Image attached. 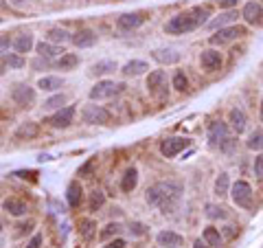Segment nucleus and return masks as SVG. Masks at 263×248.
I'll return each instance as SVG.
<instances>
[{"label":"nucleus","mask_w":263,"mask_h":248,"mask_svg":"<svg viewBox=\"0 0 263 248\" xmlns=\"http://www.w3.org/2000/svg\"><path fill=\"white\" fill-rule=\"evenodd\" d=\"M35 51H38V55L48 57V60H50V57H57V55H64V48L53 44V42H48V40L38 42V44H35Z\"/></svg>","instance_id":"412c9836"},{"label":"nucleus","mask_w":263,"mask_h":248,"mask_svg":"<svg viewBox=\"0 0 263 248\" xmlns=\"http://www.w3.org/2000/svg\"><path fill=\"white\" fill-rule=\"evenodd\" d=\"M13 48H16V53H29V51L33 48V35L31 33H20L16 40H13Z\"/></svg>","instance_id":"a878e982"},{"label":"nucleus","mask_w":263,"mask_h":248,"mask_svg":"<svg viewBox=\"0 0 263 248\" xmlns=\"http://www.w3.org/2000/svg\"><path fill=\"white\" fill-rule=\"evenodd\" d=\"M206 136H208V143L211 145L219 147V145H222L226 138H230V126H228V123H224V121H213L208 126Z\"/></svg>","instance_id":"6e6552de"},{"label":"nucleus","mask_w":263,"mask_h":248,"mask_svg":"<svg viewBox=\"0 0 263 248\" xmlns=\"http://www.w3.org/2000/svg\"><path fill=\"white\" fill-rule=\"evenodd\" d=\"M246 147L252 150V152H263V130H261V128H257L250 136H248Z\"/></svg>","instance_id":"7c9ffc66"},{"label":"nucleus","mask_w":263,"mask_h":248,"mask_svg":"<svg viewBox=\"0 0 263 248\" xmlns=\"http://www.w3.org/2000/svg\"><path fill=\"white\" fill-rule=\"evenodd\" d=\"M60 70H72L75 66H79V55H75V53H64L60 60H57V64H55Z\"/></svg>","instance_id":"c85d7f7f"},{"label":"nucleus","mask_w":263,"mask_h":248,"mask_svg":"<svg viewBox=\"0 0 263 248\" xmlns=\"http://www.w3.org/2000/svg\"><path fill=\"white\" fill-rule=\"evenodd\" d=\"M204 242H206L211 248H222L224 237L219 235V231L215 229V226H206V229H204Z\"/></svg>","instance_id":"bb28decb"},{"label":"nucleus","mask_w":263,"mask_h":248,"mask_svg":"<svg viewBox=\"0 0 263 248\" xmlns=\"http://www.w3.org/2000/svg\"><path fill=\"white\" fill-rule=\"evenodd\" d=\"M228 187H230V178H228V173L226 171H222L217 176V180H215V195H219V198L226 195L228 193Z\"/></svg>","instance_id":"473e14b6"},{"label":"nucleus","mask_w":263,"mask_h":248,"mask_svg":"<svg viewBox=\"0 0 263 248\" xmlns=\"http://www.w3.org/2000/svg\"><path fill=\"white\" fill-rule=\"evenodd\" d=\"M11 3H27V0H11Z\"/></svg>","instance_id":"13d9d810"},{"label":"nucleus","mask_w":263,"mask_h":248,"mask_svg":"<svg viewBox=\"0 0 263 248\" xmlns=\"http://www.w3.org/2000/svg\"><path fill=\"white\" fill-rule=\"evenodd\" d=\"M193 248H211V246H208L206 242H204V244H202V239H197V242L193 244Z\"/></svg>","instance_id":"603ef678"},{"label":"nucleus","mask_w":263,"mask_h":248,"mask_svg":"<svg viewBox=\"0 0 263 248\" xmlns=\"http://www.w3.org/2000/svg\"><path fill=\"white\" fill-rule=\"evenodd\" d=\"M5 68H7V64H5L3 57H0V75H3V72H5Z\"/></svg>","instance_id":"5fc2aeb1"},{"label":"nucleus","mask_w":263,"mask_h":248,"mask_svg":"<svg viewBox=\"0 0 263 248\" xmlns=\"http://www.w3.org/2000/svg\"><path fill=\"white\" fill-rule=\"evenodd\" d=\"M167 88V75H165V70H153L149 72V77H147V90L151 94H156V97H163L160 94V90Z\"/></svg>","instance_id":"4468645a"},{"label":"nucleus","mask_w":263,"mask_h":248,"mask_svg":"<svg viewBox=\"0 0 263 248\" xmlns=\"http://www.w3.org/2000/svg\"><path fill=\"white\" fill-rule=\"evenodd\" d=\"M138 185V169L136 167H129V169H125V173H123V178H121V189L125 193H132L136 189Z\"/></svg>","instance_id":"4be33fe9"},{"label":"nucleus","mask_w":263,"mask_h":248,"mask_svg":"<svg viewBox=\"0 0 263 248\" xmlns=\"http://www.w3.org/2000/svg\"><path fill=\"white\" fill-rule=\"evenodd\" d=\"M226 229H228V231H226V237H235V231H232V226H226Z\"/></svg>","instance_id":"864d4df0"},{"label":"nucleus","mask_w":263,"mask_h":248,"mask_svg":"<svg viewBox=\"0 0 263 248\" xmlns=\"http://www.w3.org/2000/svg\"><path fill=\"white\" fill-rule=\"evenodd\" d=\"M62 86H64V79H60V77H42L38 82V88L44 92H55V90H60Z\"/></svg>","instance_id":"cd10ccee"},{"label":"nucleus","mask_w":263,"mask_h":248,"mask_svg":"<svg viewBox=\"0 0 263 248\" xmlns=\"http://www.w3.org/2000/svg\"><path fill=\"white\" fill-rule=\"evenodd\" d=\"M75 121V106H64V108H60L53 116H48L46 119V123L48 126H53V128H57V130H64V128H68L70 123Z\"/></svg>","instance_id":"1a4fd4ad"},{"label":"nucleus","mask_w":263,"mask_h":248,"mask_svg":"<svg viewBox=\"0 0 263 248\" xmlns=\"http://www.w3.org/2000/svg\"><path fill=\"white\" fill-rule=\"evenodd\" d=\"M66 200H68V204L72 209H77L79 204H82V200H84V189H82V185H79L77 180H72L70 185H68V189H66Z\"/></svg>","instance_id":"6ab92c4d"},{"label":"nucleus","mask_w":263,"mask_h":248,"mask_svg":"<svg viewBox=\"0 0 263 248\" xmlns=\"http://www.w3.org/2000/svg\"><path fill=\"white\" fill-rule=\"evenodd\" d=\"M206 217H211V220H226L228 213H226L224 207H217V204H206Z\"/></svg>","instance_id":"c9c22d12"},{"label":"nucleus","mask_w":263,"mask_h":248,"mask_svg":"<svg viewBox=\"0 0 263 248\" xmlns=\"http://www.w3.org/2000/svg\"><path fill=\"white\" fill-rule=\"evenodd\" d=\"M11 99H13V104L20 108H31L35 101V90L29 84H16L11 90Z\"/></svg>","instance_id":"0eeeda50"},{"label":"nucleus","mask_w":263,"mask_h":248,"mask_svg":"<svg viewBox=\"0 0 263 248\" xmlns=\"http://www.w3.org/2000/svg\"><path fill=\"white\" fill-rule=\"evenodd\" d=\"M13 176H18V178H22V180H38L35 176H38V171H33V169H18L16 173H13Z\"/></svg>","instance_id":"c03bdc74"},{"label":"nucleus","mask_w":263,"mask_h":248,"mask_svg":"<svg viewBox=\"0 0 263 248\" xmlns=\"http://www.w3.org/2000/svg\"><path fill=\"white\" fill-rule=\"evenodd\" d=\"M3 207H5L7 213H11V215H16V217L27 213V204L22 202V200H18V198H7L3 202Z\"/></svg>","instance_id":"393cba45"},{"label":"nucleus","mask_w":263,"mask_h":248,"mask_svg":"<svg viewBox=\"0 0 263 248\" xmlns=\"http://www.w3.org/2000/svg\"><path fill=\"white\" fill-rule=\"evenodd\" d=\"M230 198L241 209H252V187L246 180H237L230 187Z\"/></svg>","instance_id":"7ed1b4c3"},{"label":"nucleus","mask_w":263,"mask_h":248,"mask_svg":"<svg viewBox=\"0 0 263 248\" xmlns=\"http://www.w3.org/2000/svg\"><path fill=\"white\" fill-rule=\"evenodd\" d=\"M254 173H257L259 178H263V154L254 158Z\"/></svg>","instance_id":"de8ad7c7"},{"label":"nucleus","mask_w":263,"mask_h":248,"mask_svg":"<svg viewBox=\"0 0 263 248\" xmlns=\"http://www.w3.org/2000/svg\"><path fill=\"white\" fill-rule=\"evenodd\" d=\"M42 246V235L38 233V235H33L31 239H29V244H27V248H40Z\"/></svg>","instance_id":"09e8293b"},{"label":"nucleus","mask_w":263,"mask_h":248,"mask_svg":"<svg viewBox=\"0 0 263 248\" xmlns=\"http://www.w3.org/2000/svg\"><path fill=\"white\" fill-rule=\"evenodd\" d=\"M208 18H211L208 7H191V9L173 16L169 22L165 24V31L169 35H185V33L195 31L197 27H202Z\"/></svg>","instance_id":"f03ea898"},{"label":"nucleus","mask_w":263,"mask_h":248,"mask_svg":"<svg viewBox=\"0 0 263 248\" xmlns=\"http://www.w3.org/2000/svg\"><path fill=\"white\" fill-rule=\"evenodd\" d=\"M103 202H106V193L101 191V189H94V191L90 193V202H88V209L90 211H97L103 207Z\"/></svg>","instance_id":"f704fd0d"},{"label":"nucleus","mask_w":263,"mask_h":248,"mask_svg":"<svg viewBox=\"0 0 263 248\" xmlns=\"http://www.w3.org/2000/svg\"><path fill=\"white\" fill-rule=\"evenodd\" d=\"M31 66L35 68V70H42V68H48L50 66V60H48V57H38V60H33V64H31Z\"/></svg>","instance_id":"a18cd8bd"},{"label":"nucleus","mask_w":263,"mask_h":248,"mask_svg":"<svg viewBox=\"0 0 263 248\" xmlns=\"http://www.w3.org/2000/svg\"><path fill=\"white\" fill-rule=\"evenodd\" d=\"M185 147H189V141H187V138H178V136L165 138V141L160 143V154H163L165 158H173V156H178Z\"/></svg>","instance_id":"9b49d317"},{"label":"nucleus","mask_w":263,"mask_h":248,"mask_svg":"<svg viewBox=\"0 0 263 248\" xmlns=\"http://www.w3.org/2000/svg\"><path fill=\"white\" fill-rule=\"evenodd\" d=\"M0 233H3V224H0Z\"/></svg>","instance_id":"bf43d9fd"},{"label":"nucleus","mask_w":263,"mask_h":248,"mask_svg":"<svg viewBox=\"0 0 263 248\" xmlns=\"http://www.w3.org/2000/svg\"><path fill=\"white\" fill-rule=\"evenodd\" d=\"M143 22H145V13L132 11V13H123V16H119L116 27H119L121 31H134V29H138Z\"/></svg>","instance_id":"ddd939ff"},{"label":"nucleus","mask_w":263,"mask_h":248,"mask_svg":"<svg viewBox=\"0 0 263 248\" xmlns=\"http://www.w3.org/2000/svg\"><path fill=\"white\" fill-rule=\"evenodd\" d=\"M235 3H237V0H222V3H219V7H232Z\"/></svg>","instance_id":"3c124183"},{"label":"nucleus","mask_w":263,"mask_h":248,"mask_svg":"<svg viewBox=\"0 0 263 248\" xmlns=\"http://www.w3.org/2000/svg\"><path fill=\"white\" fill-rule=\"evenodd\" d=\"M64 104H66V94L60 92V94H53L50 99L44 101V108H46V110H55V108H62Z\"/></svg>","instance_id":"e433bc0d"},{"label":"nucleus","mask_w":263,"mask_h":248,"mask_svg":"<svg viewBox=\"0 0 263 248\" xmlns=\"http://www.w3.org/2000/svg\"><path fill=\"white\" fill-rule=\"evenodd\" d=\"M180 195H182V185L180 182H156L147 189L145 200L151 207H158L163 213H173L175 207L180 204Z\"/></svg>","instance_id":"f257e3e1"},{"label":"nucleus","mask_w":263,"mask_h":248,"mask_svg":"<svg viewBox=\"0 0 263 248\" xmlns=\"http://www.w3.org/2000/svg\"><path fill=\"white\" fill-rule=\"evenodd\" d=\"M129 233H132L134 237H143V235H147V233H149V229H147V226H145L143 222H132V224H129Z\"/></svg>","instance_id":"a19ab883"},{"label":"nucleus","mask_w":263,"mask_h":248,"mask_svg":"<svg viewBox=\"0 0 263 248\" xmlns=\"http://www.w3.org/2000/svg\"><path fill=\"white\" fill-rule=\"evenodd\" d=\"M259 116H261V121H263V99H261V114Z\"/></svg>","instance_id":"4d7b16f0"},{"label":"nucleus","mask_w":263,"mask_h":248,"mask_svg":"<svg viewBox=\"0 0 263 248\" xmlns=\"http://www.w3.org/2000/svg\"><path fill=\"white\" fill-rule=\"evenodd\" d=\"M200 64H202V68L206 70V72H215V70L222 68V53H219V51H215V48L202 51Z\"/></svg>","instance_id":"f8f14e48"},{"label":"nucleus","mask_w":263,"mask_h":248,"mask_svg":"<svg viewBox=\"0 0 263 248\" xmlns=\"http://www.w3.org/2000/svg\"><path fill=\"white\" fill-rule=\"evenodd\" d=\"M82 121L86 126H106L110 123V112L103 106H86L82 112Z\"/></svg>","instance_id":"423d86ee"},{"label":"nucleus","mask_w":263,"mask_h":248,"mask_svg":"<svg viewBox=\"0 0 263 248\" xmlns=\"http://www.w3.org/2000/svg\"><path fill=\"white\" fill-rule=\"evenodd\" d=\"M38 160H40V163H44V160H50V156H48V154H40Z\"/></svg>","instance_id":"6e6d98bb"},{"label":"nucleus","mask_w":263,"mask_h":248,"mask_svg":"<svg viewBox=\"0 0 263 248\" xmlns=\"http://www.w3.org/2000/svg\"><path fill=\"white\" fill-rule=\"evenodd\" d=\"M151 57L158 64H167V66H169V64H178L180 62V53H178V51H173V48H156L151 53Z\"/></svg>","instance_id":"a211bd4d"},{"label":"nucleus","mask_w":263,"mask_h":248,"mask_svg":"<svg viewBox=\"0 0 263 248\" xmlns=\"http://www.w3.org/2000/svg\"><path fill=\"white\" fill-rule=\"evenodd\" d=\"M38 134H40V126L33 123V121H29V123H22L13 136H16L18 141H31V138H35Z\"/></svg>","instance_id":"aec40b11"},{"label":"nucleus","mask_w":263,"mask_h":248,"mask_svg":"<svg viewBox=\"0 0 263 248\" xmlns=\"http://www.w3.org/2000/svg\"><path fill=\"white\" fill-rule=\"evenodd\" d=\"M173 88L178 90V92H185L187 88H189V79H187V75L182 70H178L173 75Z\"/></svg>","instance_id":"4c0bfd02"},{"label":"nucleus","mask_w":263,"mask_h":248,"mask_svg":"<svg viewBox=\"0 0 263 248\" xmlns=\"http://www.w3.org/2000/svg\"><path fill=\"white\" fill-rule=\"evenodd\" d=\"M70 42L77 48H90V46L97 44V33L90 31V29H82V31H77L75 35H72Z\"/></svg>","instance_id":"2eb2a0df"},{"label":"nucleus","mask_w":263,"mask_h":248,"mask_svg":"<svg viewBox=\"0 0 263 248\" xmlns=\"http://www.w3.org/2000/svg\"><path fill=\"white\" fill-rule=\"evenodd\" d=\"M106 248H125V242H123V239H112Z\"/></svg>","instance_id":"8fccbe9b"},{"label":"nucleus","mask_w":263,"mask_h":248,"mask_svg":"<svg viewBox=\"0 0 263 248\" xmlns=\"http://www.w3.org/2000/svg\"><path fill=\"white\" fill-rule=\"evenodd\" d=\"M116 70V64L112 60H103V62H97V64H92V68H90V75L94 77H99V75H108V72H114Z\"/></svg>","instance_id":"c756f323"},{"label":"nucleus","mask_w":263,"mask_h":248,"mask_svg":"<svg viewBox=\"0 0 263 248\" xmlns=\"http://www.w3.org/2000/svg\"><path fill=\"white\" fill-rule=\"evenodd\" d=\"M145 70H149V66H147V62H143V60H132V62H127L125 66L121 68V72H123V75H127V77L143 75Z\"/></svg>","instance_id":"5701e85b"},{"label":"nucleus","mask_w":263,"mask_h":248,"mask_svg":"<svg viewBox=\"0 0 263 248\" xmlns=\"http://www.w3.org/2000/svg\"><path fill=\"white\" fill-rule=\"evenodd\" d=\"M228 123H230V130L235 132L237 136L244 134V130L248 126V119H246V112L241 110V108H232L228 112Z\"/></svg>","instance_id":"dca6fc26"},{"label":"nucleus","mask_w":263,"mask_h":248,"mask_svg":"<svg viewBox=\"0 0 263 248\" xmlns=\"http://www.w3.org/2000/svg\"><path fill=\"white\" fill-rule=\"evenodd\" d=\"M156 242L163 248H180L185 244V237L178 235V233H173V231H160L156 235Z\"/></svg>","instance_id":"f3484780"},{"label":"nucleus","mask_w":263,"mask_h":248,"mask_svg":"<svg viewBox=\"0 0 263 248\" xmlns=\"http://www.w3.org/2000/svg\"><path fill=\"white\" fill-rule=\"evenodd\" d=\"M46 40L53 42V44H64V42L70 40V33L64 31V29H48L46 33Z\"/></svg>","instance_id":"2f4dec72"},{"label":"nucleus","mask_w":263,"mask_h":248,"mask_svg":"<svg viewBox=\"0 0 263 248\" xmlns=\"http://www.w3.org/2000/svg\"><path fill=\"white\" fill-rule=\"evenodd\" d=\"M3 60H5V64L9 68H22V66H27V60L20 53H5Z\"/></svg>","instance_id":"72a5a7b5"},{"label":"nucleus","mask_w":263,"mask_h":248,"mask_svg":"<svg viewBox=\"0 0 263 248\" xmlns=\"http://www.w3.org/2000/svg\"><path fill=\"white\" fill-rule=\"evenodd\" d=\"M241 18H244L248 24H252V27H263V7L259 3H254V0H250V3L244 5Z\"/></svg>","instance_id":"9d476101"},{"label":"nucleus","mask_w":263,"mask_h":248,"mask_svg":"<svg viewBox=\"0 0 263 248\" xmlns=\"http://www.w3.org/2000/svg\"><path fill=\"white\" fill-rule=\"evenodd\" d=\"M92 169H94V160L90 158V160H88V163H86L84 167H79V176H90Z\"/></svg>","instance_id":"49530a36"},{"label":"nucleus","mask_w":263,"mask_h":248,"mask_svg":"<svg viewBox=\"0 0 263 248\" xmlns=\"http://www.w3.org/2000/svg\"><path fill=\"white\" fill-rule=\"evenodd\" d=\"M237 18H239V13H237V11H224V13H219L215 20H211V22H208V29L217 31V29H222V27H226V24L235 22Z\"/></svg>","instance_id":"b1692460"},{"label":"nucleus","mask_w":263,"mask_h":248,"mask_svg":"<svg viewBox=\"0 0 263 248\" xmlns=\"http://www.w3.org/2000/svg\"><path fill=\"white\" fill-rule=\"evenodd\" d=\"M248 31L246 27H239V24H230V27H222L215 35H211V44L215 46H222L226 42H232V40H239V38H246Z\"/></svg>","instance_id":"20e7f679"},{"label":"nucleus","mask_w":263,"mask_h":248,"mask_svg":"<svg viewBox=\"0 0 263 248\" xmlns=\"http://www.w3.org/2000/svg\"><path fill=\"white\" fill-rule=\"evenodd\" d=\"M94 229H97L94 220H82V222H79V231H82V235H84L86 239H90V237H92Z\"/></svg>","instance_id":"ea45409f"},{"label":"nucleus","mask_w":263,"mask_h":248,"mask_svg":"<svg viewBox=\"0 0 263 248\" xmlns=\"http://www.w3.org/2000/svg\"><path fill=\"white\" fill-rule=\"evenodd\" d=\"M123 90H125V84H114V82H108V79H103V82H99L97 86H92L90 99L92 101L110 99V97H114V94H119Z\"/></svg>","instance_id":"39448f33"},{"label":"nucleus","mask_w":263,"mask_h":248,"mask_svg":"<svg viewBox=\"0 0 263 248\" xmlns=\"http://www.w3.org/2000/svg\"><path fill=\"white\" fill-rule=\"evenodd\" d=\"M235 145H237V138H232V136H230V138H226V141L219 145V150H222L224 154H230V152L235 150Z\"/></svg>","instance_id":"37998d69"},{"label":"nucleus","mask_w":263,"mask_h":248,"mask_svg":"<svg viewBox=\"0 0 263 248\" xmlns=\"http://www.w3.org/2000/svg\"><path fill=\"white\" fill-rule=\"evenodd\" d=\"M13 44V40L9 38V33H3L0 35V55H5V53H9V46Z\"/></svg>","instance_id":"79ce46f5"},{"label":"nucleus","mask_w":263,"mask_h":248,"mask_svg":"<svg viewBox=\"0 0 263 248\" xmlns=\"http://www.w3.org/2000/svg\"><path fill=\"white\" fill-rule=\"evenodd\" d=\"M121 231H123V229H121V224H108L106 229L99 233V239H101V242H106V239H110L112 235H119Z\"/></svg>","instance_id":"58836bf2"}]
</instances>
